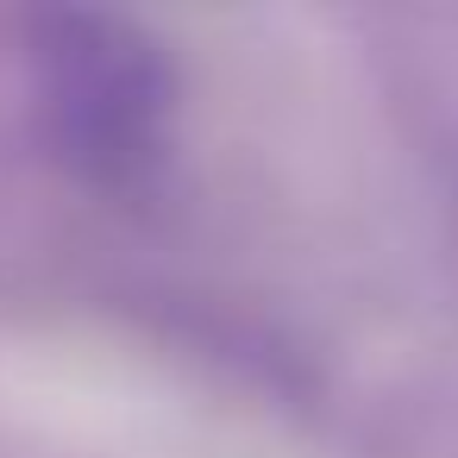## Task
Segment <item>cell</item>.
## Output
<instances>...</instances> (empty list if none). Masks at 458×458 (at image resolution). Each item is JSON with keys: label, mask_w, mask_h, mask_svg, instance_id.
Here are the masks:
<instances>
[{"label": "cell", "mask_w": 458, "mask_h": 458, "mask_svg": "<svg viewBox=\"0 0 458 458\" xmlns=\"http://www.w3.org/2000/svg\"><path fill=\"white\" fill-rule=\"evenodd\" d=\"M26 101L51 157L89 189H151L182 132V70L126 13L26 20Z\"/></svg>", "instance_id": "6da1fadb"}]
</instances>
